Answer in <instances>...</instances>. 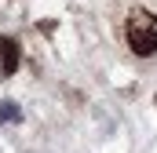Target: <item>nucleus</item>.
<instances>
[{"mask_svg":"<svg viewBox=\"0 0 157 153\" xmlns=\"http://www.w3.org/2000/svg\"><path fill=\"white\" fill-rule=\"evenodd\" d=\"M128 44L135 55H154L157 51V15L135 11L128 18Z\"/></svg>","mask_w":157,"mask_h":153,"instance_id":"1","label":"nucleus"},{"mask_svg":"<svg viewBox=\"0 0 157 153\" xmlns=\"http://www.w3.org/2000/svg\"><path fill=\"white\" fill-rule=\"evenodd\" d=\"M4 120H18V110H15V102H4L0 106V124Z\"/></svg>","mask_w":157,"mask_h":153,"instance_id":"3","label":"nucleus"},{"mask_svg":"<svg viewBox=\"0 0 157 153\" xmlns=\"http://www.w3.org/2000/svg\"><path fill=\"white\" fill-rule=\"evenodd\" d=\"M0 69L11 76L15 69H18V44L11 37H0Z\"/></svg>","mask_w":157,"mask_h":153,"instance_id":"2","label":"nucleus"}]
</instances>
